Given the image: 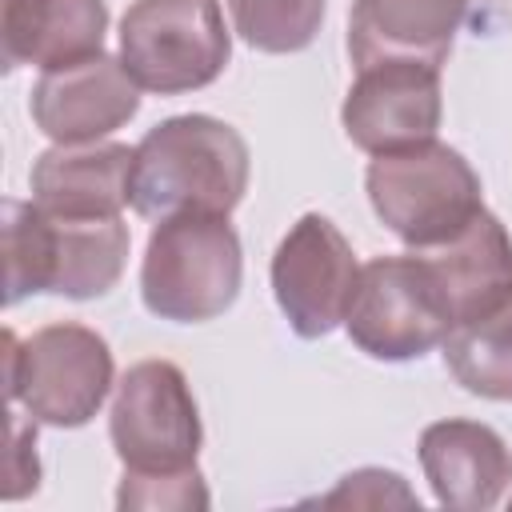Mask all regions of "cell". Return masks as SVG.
I'll return each mask as SVG.
<instances>
[{"mask_svg":"<svg viewBox=\"0 0 512 512\" xmlns=\"http://www.w3.org/2000/svg\"><path fill=\"white\" fill-rule=\"evenodd\" d=\"M40 484V460H36V420L12 412V456H8V484L4 500H20L36 492Z\"/></svg>","mask_w":512,"mask_h":512,"instance_id":"21","label":"cell"},{"mask_svg":"<svg viewBox=\"0 0 512 512\" xmlns=\"http://www.w3.org/2000/svg\"><path fill=\"white\" fill-rule=\"evenodd\" d=\"M232 60L220 0H132L120 20V64L140 92L208 88Z\"/></svg>","mask_w":512,"mask_h":512,"instance_id":"6","label":"cell"},{"mask_svg":"<svg viewBox=\"0 0 512 512\" xmlns=\"http://www.w3.org/2000/svg\"><path fill=\"white\" fill-rule=\"evenodd\" d=\"M440 348L464 392L512 404V296L488 316L452 328Z\"/></svg>","mask_w":512,"mask_h":512,"instance_id":"17","label":"cell"},{"mask_svg":"<svg viewBox=\"0 0 512 512\" xmlns=\"http://www.w3.org/2000/svg\"><path fill=\"white\" fill-rule=\"evenodd\" d=\"M244 136L204 112L168 116L144 132L132 168V208L144 220L180 212L228 216L248 192Z\"/></svg>","mask_w":512,"mask_h":512,"instance_id":"2","label":"cell"},{"mask_svg":"<svg viewBox=\"0 0 512 512\" xmlns=\"http://www.w3.org/2000/svg\"><path fill=\"white\" fill-rule=\"evenodd\" d=\"M32 120L56 144H88L124 128L140 112V84L120 56H88L68 68L40 72L32 84Z\"/></svg>","mask_w":512,"mask_h":512,"instance_id":"11","label":"cell"},{"mask_svg":"<svg viewBox=\"0 0 512 512\" xmlns=\"http://www.w3.org/2000/svg\"><path fill=\"white\" fill-rule=\"evenodd\" d=\"M420 468L436 504L456 512H488L512 488V452L504 436L480 420H436L420 432Z\"/></svg>","mask_w":512,"mask_h":512,"instance_id":"13","label":"cell"},{"mask_svg":"<svg viewBox=\"0 0 512 512\" xmlns=\"http://www.w3.org/2000/svg\"><path fill=\"white\" fill-rule=\"evenodd\" d=\"M440 116V68L420 60H376L356 68V80L340 108L344 136L368 156L436 140Z\"/></svg>","mask_w":512,"mask_h":512,"instance_id":"10","label":"cell"},{"mask_svg":"<svg viewBox=\"0 0 512 512\" xmlns=\"http://www.w3.org/2000/svg\"><path fill=\"white\" fill-rule=\"evenodd\" d=\"M356 276L352 244L320 212H304L272 256V296L300 340H320L344 324Z\"/></svg>","mask_w":512,"mask_h":512,"instance_id":"9","label":"cell"},{"mask_svg":"<svg viewBox=\"0 0 512 512\" xmlns=\"http://www.w3.org/2000/svg\"><path fill=\"white\" fill-rule=\"evenodd\" d=\"M472 0H352L348 56L356 68L376 60L444 64Z\"/></svg>","mask_w":512,"mask_h":512,"instance_id":"16","label":"cell"},{"mask_svg":"<svg viewBox=\"0 0 512 512\" xmlns=\"http://www.w3.org/2000/svg\"><path fill=\"white\" fill-rule=\"evenodd\" d=\"M320 504H364V508H388V504H420L412 492H408V484H404V476L400 472H384V468H360V472H348L344 480H340V488L336 492H328Z\"/></svg>","mask_w":512,"mask_h":512,"instance_id":"20","label":"cell"},{"mask_svg":"<svg viewBox=\"0 0 512 512\" xmlns=\"http://www.w3.org/2000/svg\"><path fill=\"white\" fill-rule=\"evenodd\" d=\"M240 280L244 256L228 216L180 212L156 220L140 264V300L152 316L172 324L216 320L236 304Z\"/></svg>","mask_w":512,"mask_h":512,"instance_id":"3","label":"cell"},{"mask_svg":"<svg viewBox=\"0 0 512 512\" xmlns=\"http://www.w3.org/2000/svg\"><path fill=\"white\" fill-rule=\"evenodd\" d=\"M128 264L120 216H56L36 200H4V304L36 292L92 300L116 288Z\"/></svg>","mask_w":512,"mask_h":512,"instance_id":"1","label":"cell"},{"mask_svg":"<svg viewBox=\"0 0 512 512\" xmlns=\"http://www.w3.org/2000/svg\"><path fill=\"white\" fill-rule=\"evenodd\" d=\"M364 188L380 224L408 248H436L484 212L476 168L440 140L372 156Z\"/></svg>","mask_w":512,"mask_h":512,"instance_id":"4","label":"cell"},{"mask_svg":"<svg viewBox=\"0 0 512 512\" xmlns=\"http://www.w3.org/2000/svg\"><path fill=\"white\" fill-rule=\"evenodd\" d=\"M108 436L124 472H184L196 468L204 444L200 408L188 376L172 360L132 364L112 396Z\"/></svg>","mask_w":512,"mask_h":512,"instance_id":"7","label":"cell"},{"mask_svg":"<svg viewBox=\"0 0 512 512\" xmlns=\"http://www.w3.org/2000/svg\"><path fill=\"white\" fill-rule=\"evenodd\" d=\"M412 252L420 256L452 328L488 316L512 296V236L488 208L460 236Z\"/></svg>","mask_w":512,"mask_h":512,"instance_id":"12","label":"cell"},{"mask_svg":"<svg viewBox=\"0 0 512 512\" xmlns=\"http://www.w3.org/2000/svg\"><path fill=\"white\" fill-rule=\"evenodd\" d=\"M104 32V0H0V52L8 72L24 64L52 72L100 56Z\"/></svg>","mask_w":512,"mask_h":512,"instance_id":"15","label":"cell"},{"mask_svg":"<svg viewBox=\"0 0 512 512\" xmlns=\"http://www.w3.org/2000/svg\"><path fill=\"white\" fill-rule=\"evenodd\" d=\"M120 508H208V488L200 468H184V472H124L120 492H116Z\"/></svg>","mask_w":512,"mask_h":512,"instance_id":"19","label":"cell"},{"mask_svg":"<svg viewBox=\"0 0 512 512\" xmlns=\"http://www.w3.org/2000/svg\"><path fill=\"white\" fill-rule=\"evenodd\" d=\"M112 348L88 324H48L28 340L4 332L8 400L36 424L84 428L112 392Z\"/></svg>","mask_w":512,"mask_h":512,"instance_id":"5","label":"cell"},{"mask_svg":"<svg viewBox=\"0 0 512 512\" xmlns=\"http://www.w3.org/2000/svg\"><path fill=\"white\" fill-rule=\"evenodd\" d=\"M136 148L116 140L56 144L32 164V200L56 216H120L132 204Z\"/></svg>","mask_w":512,"mask_h":512,"instance_id":"14","label":"cell"},{"mask_svg":"<svg viewBox=\"0 0 512 512\" xmlns=\"http://www.w3.org/2000/svg\"><path fill=\"white\" fill-rule=\"evenodd\" d=\"M236 36L272 56L304 52L328 12V0H228Z\"/></svg>","mask_w":512,"mask_h":512,"instance_id":"18","label":"cell"},{"mask_svg":"<svg viewBox=\"0 0 512 512\" xmlns=\"http://www.w3.org/2000/svg\"><path fill=\"white\" fill-rule=\"evenodd\" d=\"M344 328L364 356L400 364L440 348L452 332V320L440 308L420 256L408 252L376 256L360 268L344 312Z\"/></svg>","mask_w":512,"mask_h":512,"instance_id":"8","label":"cell"}]
</instances>
